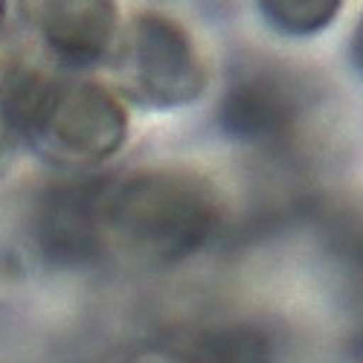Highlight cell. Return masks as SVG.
Wrapping results in <instances>:
<instances>
[{
	"label": "cell",
	"instance_id": "cell-2",
	"mask_svg": "<svg viewBox=\"0 0 363 363\" xmlns=\"http://www.w3.org/2000/svg\"><path fill=\"white\" fill-rule=\"evenodd\" d=\"M23 145L58 169H90L123 151L125 99L82 76L18 73Z\"/></svg>",
	"mask_w": 363,
	"mask_h": 363
},
{
	"label": "cell",
	"instance_id": "cell-7",
	"mask_svg": "<svg viewBox=\"0 0 363 363\" xmlns=\"http://www.w3.org/2000/svg\"><path fill=\"white\" fill-rule=\"evenodd\" d=\"M340 9L343 6L331 4V0H267V4H259L262 18L282 35H314L331 26Z\"/></svg>",
	"mask_w": 363,
	"mask_h": 363
},
{
	"label": "cell",
	"instance_id": "cell-5",
	"mask_svg": "<svg viewBox=\"0 0 363 363\" xmlns=\"http://www.w3.org/2000/svg\"><path fill=\"white\" fill-rule=\"evenodd\" d=\"M291 105L288 99L279 94V87H274L270 82H250L235 87L227 108H224V119L230 123V128L235 134H247V137H259V134H274L277 128L285 125V119Z\"/></svg>",
	"mask_w": 363,
	"mask_h": 363
},
{
	"label": "cell",
	"instance_id": "cell-6",
	"mask_svg": "<svg viewBox=\"0 0 363 363\" xmlns=\"http://www.w3.org/2000/svg\"><path fill=\"white\" fill-rule=\"evenodd\" d=\"M184 360L189 363H270V346L256 328H224L203 337L192 354Z\"/></svg>",
	"mask_w": 363,
	"mask_h": 363
},
{
	"label": "cell",
	"instance_id": "cell-9",
	"mask_svg": "<svg viewBox=\"0 0 363 363\" xmlns=\"http://www.w3.org/2000/svg\"><path fill=\"white\" fill-rule=\"evenodd\" d=\"M125 363H189V360H184L180 354H166V352H145V354H137Z\"/></svg>",
	"mask_w": 363,
	"mask_h": 363
},
{
	"label": "cell",
	"instance_id": "cell-8",
	"mask_svg": "<svg viewBox=\"0 0 363 363\" xmlns=\"http://www.w3.org/2000/svg\"><path fill=\"white\" fill-rule=\"evenodd\" d=\"M23 148L21 125V99H18V73L0 82V180H4Z\"/></svg>",
	"mask_w": 363,
	"mask_h": 363
},
{
	"label": "cell",
	"instance_id": "cell-3",
	"mask_svg": "<svg viewBox=\"0 0 363 363\" xmlns=\"http://www.w3.org/2000/svg\"><path fill=\"white\" fill-rule=\"evenodd\" d=\"M111 67L119 84L116 94L151 111L186 108L209 87V67L198 41L177 18L157 9H140L123 23Z\"/></svg>",
	"mask_w": 363,
	"mask_h": 363
},
{
	"label": "cell",
	"instance_id": "cell-4",
	"mask_svg": "<svg viewBox=\"0 0 363 363\" xmlns=\"http://www.w3.org/2000/svg\"><path fill=\"white\" fill-rule=\"evenodd\" d=\"M44 47L67 70H87L111 65L123 33L119 6L108 0H55V4H23Z\"/></svg>",
	"mask_w": 363,
	"mask_h": 363
},
{
	"label": "cell",
	"instance_id": "cell-10",
	"mask_svg": "<svg viewBox=\"0 0 363 363\" xmlns=\"http://www.w3.org/2000/svg\"><path fill=\"white\" fill-rule=\"evenodd\" d=\"M4 12H6V6H4V4H0V18H4Z\"/></svg>",
	"mask_w": 363,
	"mask_h": 363
},
{
	"label": "cell",
	"instance_id": "cell-1",
	"mask_svg": "<svg viewBox=\"0 0 363 363\" xmlns=\"http://www.w3.org/2000/svg\"><path fill=\"white\" fill-rule=\"evenodd\" d=\"M82 250L163 267L198 253L221 224V198L186 169H137L79 192Z\"/></svg>",
	"mask_w": 363,
	"mask_h": 363
}]
</instances>
